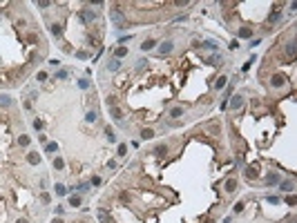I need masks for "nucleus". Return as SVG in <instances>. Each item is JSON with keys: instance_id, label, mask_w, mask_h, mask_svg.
I'll return each mask as SVG.
<instances>
[{"instance_id": "1", "label": "nucleus", "mask_w": 297, "mask_h": 223, "mask_svg": "<svg viewBox=\"0 0 297 223\" xmlns=\"http://www.w3.org/2000/svg\"><path fill=\"white\" fill-rule=\"evenodd\" d=\"M110 20L114 22L116 29H123V27H125V14H123L121 9H110Z\"/></svg>"}, {"instance_id": "2", "label": "nucleus", "mask_w": 297, "mask_h": 223, "mask_svg": "<svg viewBox=\"0 0 297 223\" xmlns=\"http://www.w3.org/2000/svg\"><path fill=\"white\" fill-rule=\"evenodd\" d=\"M94 18H96V14H94L92 9H81V11H78V20H81L83 25L94 22Z\"/></svg>"}, {"instance_id": "3", "label": "nucleus", "mask_w": 297, "mask_h": 223, "mask_svg": "<svg viewBox=\"0 0 297 223\" xmlns=\"http://www.w3.org/2000/svg\"><path fill=\"white\" fill-rule=\"evenodd\" d=\"M228 105H230V109H232V112H237V109H241V105H244V96H241V94H237V96H232V100H230V103H228Z\"/></svg>"}, {"instance_id": "4", "label": "nucleus", "mask_w": 297, "mask_h": 223, "mask_svg": "<svg viewBox=\"0 0 297 223\" xmlns=\"http://www.w3.org/2000/svg\"><path fill=\"white\" fill-rule=\"evenodd\" d=\"M172 49H174V43H172V40L161 43V47H159V56H165V54H170Z\"/></svg>"}, {"instance_id": "5", "label": "nucleus", "mask_w": 297, "mask_h": 223, "mask_svg": "<svg viewBox=\"0 0 297 223\" xmlns=\"http://www.w3.org/2000/svg\"><path fill=\"white\" fill-rule=\"evenodd\" d=\"M277 185H279L282 192H293V190H295V181H291V179H288V181H279Z\"/></svg>"}, {"instance_id": "6", "label": "nucleus", "mask_w": 297, "mask_h": 223, "mask_svg": "<svg viewBox=\"0 0 297 223\" xmlns=\"http://www.w3.org/2000/svg\"><path fill=\"white\" fill-rule=\"evenodd\" d=\"M279 181H282V176L277 174V172H270V174L266 176V183H268V185H277Z\"/></svg>"}, {"instance_id": "7", "label": "nucleus", "mask_w": 297, "mask_h": 223, "mask_svg": "<svg viewBox=\"0 0 297 223\" xmlns=\"http://www.w3.org/2000/svg\"><path fill=\"white\" fill-rule=\"evenodd\" d=\"M284 83H286V78L282 76V74H275V76H273V80H270V85H273V87H282Z\"/></svg>"}, {"instance_id": "8", "label": "nucleus", "mask_w": 297, "mask_h": 223, "mask_svg": "<svg viewBox=\"0 0 297 223\" xmlns=\"http://www.w3.org/2000/svg\"><path fill=\"white\" fill-rule=\"evenodd\" d=\"M110 114H112V118L116 120V123H121V120H123V112H121L119 107H110Z\"/></svg>"}, {"instance_id": "9", "label": "nucleus", "mask_w": 297, "mask_h": 223, "mask_svg": "<svg viewBox=\"0 0 297 223\" xmlns=\"http://www.w3.org/2000/svg\"><path fill=\"white\" fill-rule=\"evenodd\" d=\"M165 154H168V145H165V143H161V145L154 147V156H159V159H161V156H165Z\"/></svg>"}, {"instance_id": "10", "label": "nucleus", "mask_w": 297, "mask_h": 223, "mask_svg": "<svg viewBox=\"0 0 297 223\" xmlns=\"http://www.w3.org/2000/svg\"><path fill=\"white\" fill-rule=\"evenodd\" d=\"M107 69H110V71H116V69H121V60H119V58H110V63H107Z\"/></svg>"}, {"instance_id": "11", "label": "nucleus", "mask_w": 297, "mask_h": 223, "mask_svg": "<svg viewBox=\"0 0 297 223\" xmlns=\"http://www.w3.org/2000/svg\"><path fill=\"white\" fill-rule=\"evenodd\" d=\"M141 138H143V141H150V138H154V129H150V127L141 129Z\"/></svg>"}, {"instance_id": "12", "label": "nucleus", "mask_w": 297, "mask_h": 223, "mask_svg": "<svg viewBox=\"0 0 297 223\" xmlns=\"http://www.w3.org/2000/svg\"><path fill=\"white\" fill-rule=\"evenodd\" d=\"M197 47H206V49H219V45H217V40H206V43H201V45H197Z\"/></svg>"}, {"instance_id": "13", "label": "nucleus", "mask_w": 297, "mask_h": 223, "mask_svg": "<svg viewBox=\"0 0 297 223\" xmlns=\"http://www.w3.org/2000/svg\"><path fill=\"white\" fill-rule=\"evenodd\" d=\"M226 85H228V78H226V76H219L217 83H215V89H224Z\"/></svg>"}, {"instance_id": "14", "label": "nucleus", "mask_w": 297, "mask_h": 223, "mask_svg": "<svg viewBox=\"0 0 297 223\" xmlns=\"http://www.w3.org/2000/svg\"><path fill=\"white\" fill-rule=\"evenodd\" d=\"M250 36H253L250 27H241V29H239V38H250Z\"/></svg>"}, {"instance_id": "15", "label": "nucleus", "mask_w": 297, "mask_h": 223, "mask_svg": "<svg viewBox=\"0 0 297 223\" xmlns=\"http://www.w3.org/2000/svg\"><path fill=\"white\" fill-rule=\"evenodd\" d=\"M170 116H172V118H181V116H183V107H172V109H170Z\"/></svg>"}, {"instance_id": "16", "label": "nucleus", "mask_w": 297, "mask_h": 223, "mask_svg": "<svg viewBox=\"0 0 297 223\" xmlns=\"http://www.w3.org/2000/svg\"><path fill=\"white\" fill-rule=\"evenodd\" d=\"M9 105H11V96L0 94V107H9Z\"/></svg>"}, {"instance_id": "17", "label": "nucleus", "mask_w": 297, "mask_h": 223, "mask_svg": "<svg viewBox=\"0 0 297 223\" xmlns=\"http://www.w3.org/2000/svg\"><path fill=\"white\" fill-rule=\"evenodd\" d=\"M154 45H157V40L150 38V40H145V43L141 45V49H143V51H150V49H154Z\"/></svg>"}, {"instance_id": "18", "label": "nucleus", "mask_w": 297, "mask_h": 223, "mask_svg": "<svg viewBox=\"0 0 297 223\" xmlns=\"http://www.w3.org/2000/svg\"><path fill=\"white\" fill-rule=\"evenodd\" d=\"M27 161H29L31 165H38V163H40V156L34 154V152H29V154H27Z\"/></svg>"}, {"instance_id": "19", "label": "nucleus", "mask_w": 297, "mask_h": 223, "mask_svg": "<svg viewBox=\"0 0 297 223\" xmlns=\"http://www.w3.org/2000/svg\"><path fill=\"white\" fill-rule=\"evenodd\" d=\"M123 56H128V47H116V51H114V58H123Z\"/></svg>"}, {"instance_id": "20", "label": "nucleus", "mask_w": 297, "mask_h": 223, "mask_svg": "<svg viewBox=\"0 0 297 223\" xmlns=\"http://www.w3.org/2000/svg\"><path fill=\"white\" fill-rule=\"evenodd\" d=\"M237 190V181L235 179H228L226 181V192H235Z\"/></svg>"}, {"instance_id": "21", "label": "nucleus", "mask_w": 297, "mask_h": 223, "mask_svg": "<svg viewBox=\"0 0 297 223\" xmlns=\"http://www.w3.org/2000/svg\"><path fill=\"white\" fill-rule=\"evenodd\" d=\"M105 136H107V141H110V143L116 141V134H114V129H112V127H105Z\"/></svg>"}, {"instance_id": "22", "label": "nucleus", "mask_w": 297, "mask_h": 223, "mask_svg": "<svg viewBox=\"0 0 297 223\" xmlns=\"http://www.w3.org/2000/svg\"><path fill=\"white\" fill-rule=\"evenodd\" d=\"M54 188H56V194H58V197H65V194H67V188H65V185H63V183H58V185H54Z\"/></svg>"}, {"instance_id": "23", "label": "nucleus", "mask_w": 297, "mask_h": 223, "mask_svg": "<svg viewBox=\"0 0 297 223\" xmlns=\"http://www.w3.org/2000/svg\"><path fill=\"white\" fill-rule=\"evenodd\" d=\"M29 141H31V138H29V136H25V134H23V136H18V145H23V147L29 145Z\"/></svg>"}, {"instance_id": "24", "label": "nucleus", "mask_w": 297, "mask_h": 223, "mask_svg": "<svg viewBox=\"0 0 297 223\" xmlns=\"http://www.w3.org/2000/svg\"><path fill=\"white\" fill-rule=\"evenodd\" d=\"M69 205H72V208H78V205H81V197H78V194H74V197L69 199Z\"/></svg>"}, {"instance_id": "25", "label": "nucleus", "mask_w": 297, "mask_h": 223, "mask_svg": "<svg viewBox=\"0 0 297 223\" xmlns=\"http://www.w3.org/2000/svg\"><path fill=\"white\" fill-rule=\"evenodd\" d=\"M63 167H65V161L56 156V159H54V170H63Z\"/></svg>"}, {"instance_id": "26", "label": "nucleus", "mask_w": 297, "mask_h": 223, "mask_svg": "<svg viewBox=\"0 0 297 223\" xmlns=\"http://www.w3.org/2000/svg\"><path fill=\"white\" fill-rule=\"evenodd\" d=\"M246 179H257V170H255V167H248V170H246Z\"/></svg>"}, {"instance_id": "27", "label": "nucleus", "mask_w": 297, "mask_h": 223, "mask_svg": "<svg viewBox=\"0 0 297 223\" xmlns=\"http://www.w3.org/2000/svg\"><path fill=\"white\" fill-rule=\"evenodd\" d=\"M56 150H58V145H56V143H47V145H45V152H49V154H54Z\"/></svg>"}, {"instance_id": "28", "label": "nucleus", "mask_w": 297, "mask_h": 223, "mask_svg": "<svg viewBox=\"0 0 297 223\" xmlns=\"http://www.w3.org/2000/svg\"><path fill=\"white\" fill-rule=\"evenodd\" d=\"M286 51H288V56H291V58L295 56V43H293V40H291L288 45H286Z\"/></svg>"}, {"instance_id": "29", "label": "nucleus", "mask_w": 297, "mask_h": 223, "mask_svg": "<svg viewBox=\"0 0 297 223\" xmlns=\"http://www.w3.org/2000/svg\"><path fill=\"white\" fill-rule=\"evenodd\" d=\"M85 120H87V123H94V120H96V112H87V114H85Z\"/></svg>"}, {"instance_id": "30", "label": "nucleus", "mask_w": 297, "mask_h": 223, "mask_svg": "<svg viewBox=\"0 0 297 223\" xmlns=\"http://www.w3.org/2000/svg\"><path fill=\"white\" fill-rule=\"evenodd\" d=\"M67 76H69V74H67L65 69H61V71H56V74H54V78H58V80H63V78H67Z\"/></svg>"}, {"instance_id": "31", "label": "nucleus", "mask_w": 297, "mask_h": 223, "mask_svg": "<svg viewBox=\"0 0 297 223\" xmlns=\"http://www.w3.org/2000/svg\"><path fill=\"white\" fill-rule=\"evenodd\" d=\"M98 221H101V223H107V212H105V210H98Z\"/></svg>"}, {"instance_id": "32", "label": "nucleus", "mask_w": 297, "mask_h": 223, "mask_svg": "<svg viewBox=\"0 0 297 223\" xmlns=\"http://www.w3.org/2000/svg\"><path fill=\"white\" fill-rule=\"evenodd\" d=\"M49 31H52L54 36H61V25H52V27H49Z\"/></svg>"}, {"instance_id": "33", "label": "nucleus", "mask_w": 297, "mask_h": 223, "mask_svg": "<svg viewBox=\"0 0 297 223\" xmlns=\"http://www.w3.org/2000/svg\"><path fill=\"white\" fill-rule=\"evenodd\" d=\"M125 152H128V145H125V143H121V145H119V152H116V154H119V156H125Z\"/></svg>"}, {"instance_id": "34", "label": "nucleus", "mask_w": 297, "mask_h": 223, "mask_svg": "<svg viewBox=\"0 0 297 223\" xmlns=\"http://www.w3.org/2000/svg\"><path fill=\"white\" fill-rule=\"evenodd\" d=\"M219 60H221V56H210V58H208L210 65H219Z\"/></svg>"}, {"instance_id": "35", "label": "nucleus", "mask_w": 297, "mask_h": 223, "mask_svg": "<svg viewBox=\"0 0 297 223\" xmlns=\"http://www.w3.org/2000/svg\"><path fill=\"white\" fill-rule=\"evenodd\" d=\"M255 60H257V58H255V56H250V60H248V63L244 65V71H248V69H250V65H253Z\"/></svg>"}, {"instance_id": "36", "label": "nucleus", "mask_w": 297, "mask_h": 223, "mask_svg": "<svg viewBox=\"0 0 297 223\" xmlns=\"http://www.w3.org/2000/svg\"><path fill=\"white\" fill-rule=\"evenodd\" d=\"M76 56H78V58H81V60H87V58H90V54H87V51H78V54H76Z\"/></svg>"}, {"instance_id": "37", "label": "nucleus", "mask_w": 297, "mask_h": 223, "mask_svg": "<svg viewBox=\"0 0 297 223\" xmlns=\"http://www.w3.org/2000/svg\"><path fill=\"white\" fill-rule=\"evenodd\" d=\"M36 78L40 80V83H43V80H47V71H38V76H36Z\"/></svg>"}, {"instance_id": "38", "label": "nucleus", "mask_w": 297, "mask_h": 223, "mask_svg": "<svg viewBox=\"0 0 297 223\" xmlns=\"http://www.w3.org/2000/svg\"><path fill=\"white\" fill-rule=\"evenodd\" d=\"M282 199L279 197H268V203H273V205H277V203H279Z\"/></svg>"}, {"instance_id": "39", "label": "nucleus", "mask_w": 297, "mask_h": 223, "mask_svg": "<svg viewBox=\"0 0 297 223\" xmlns=\"http://www.w3.org/2000/svg\"><path fill=\"white\" fill-rule=\"evenodd\" d=\"M145 63H148L145 58H143V60H139V63H136V69H145Z\"/></svg>"}, {"instance_id": "40", "label": "nucleus", "mask_w": 297, "mask_h": 223, "mask_svg": "<svg viewBox=\"0 0 297 223\" xmlns=\"http://www.w3.org/2000/svg\"><path fill=\"white\" fill-rule=\"evenodd\" d=\"M78 87H81V89H87L90 83H87V80H78Z\"/></svg>"}, {"instance_id": "41", "label": "nucleus", "mask_w": 297, "mask_h": 223, "mask_svg": "<svg viewBox=\"0 0 297 223\" xmlns=\"http://www.w3.org/2000/svg\"><path fill=\"white\" fill-rule=\"evenodd\" d=\"M49 5H52V2H47V0H40V2H38V7H40V9H47Z\"/></svg>"}, {"instance_id": "42", "label": "nucleus", "mask_w": 297, "mask_h": 223, "mask_svg": "<svg viewBox=\"0 0 297 223\" xmlns=\"http://www.w3.org/2000/svg\"><path fill=\"white\" fill-rule=\"evenodd\" d=\"M78 190H81V192H87V190H90V183H83V185H78Z\"/></svg>"}, {"instance_id": "43", "label": "nucleus", "mask_w": 297, "mask_h": 223, "mask_svg": "<svg viewBox=\"0 0 297 223\" xmlns=\"http://www.w3.org/2000/svg\"><path fill=\"white\" fill-rule=\"evenodd\" d=\"M40 201H43V203H49V201H52V197H49V194H43V197H40Z\"/></svg>"}, {"instance_id": "44", "label": "nucleus", "mask_w": 297, "mask_h": 223, "mask_svg": "<svg viewBox=\"0 0 297 223\" xmlns=\"http://www.w3.org/2000/svg\"><path fill=\"white\" fill-rule=\"evenodd\" d=\"M244 205H246V203H237V205H235V212H241V210H244Z\"/></svg>"}, {"instance_id": "45", "label": "nucleus", "mask_w": 297, "mask_h": 223, "mask_svg": "<svg viewBox=\"0 0 297 223\" xmlns=\"http://www.w3.org/2000/svg\"><path fill=\"white\" fill-rule=\"evenodd\" d=\"M52 223H63V219H54V221H52Z\"/></svg>"}, {"instance_id": "46", "label": "nucleus", "mask_w": 297, "mask_h": 223, "mask_svg": "<svg viewBox=\"0 0 297 223\" xmlns=\"http://www.w3.org/2000/svg\"><path fill=\"white\" fill-rule=\"evenodd\" d=\"M16 223H27V221H25V219H18V221H16Z\"/></svg>"}]
</instances>
